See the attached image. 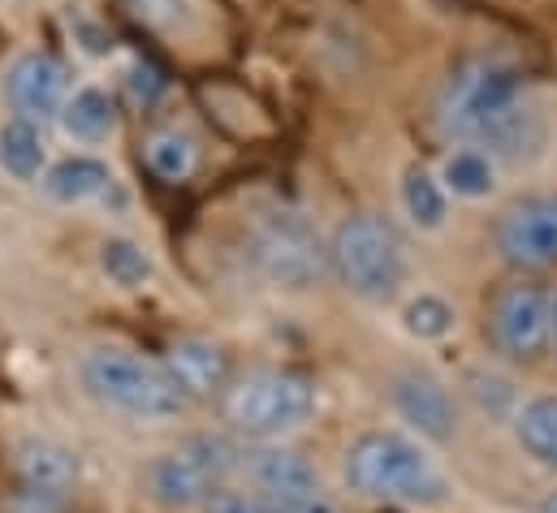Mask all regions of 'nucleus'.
Instances as JSON below:
<instances>
[{"instance_id": "nucleus-6", "label": "nucleus", "mask_w": 557, "mask_h": 513, "mask_svg": "<svg viewBox=\"0 0 557 513\" xmlns=\"http://www.w3.org/2000/svg\"><path fill=\"white\" fill-rule=\"evenodd\" d=\"M243 475V449L225 436H190L143 466V492L164 510H208Z\"/></svg>"}, {"instance_id": "nucleus-15", "label": "nucleus", "mask_w": 557, "mask_h": 513, "mask_svg": "<svg viewBox=\"0 0 557 513\" xmlns=\"http://www.w3.org/2000/svg\"><path fill=\"white\" fill-rule=\"evenodd\" d=\"M436 177L449 190V199L480 203V199L497 195V186H502V160H497V151H488L480 142H458L454 151H445Z\"/></svg>"}, {"instance_id": "nucleus-1", "label": "nucleus", "mask_w": 557, "mask_h": 513, "mask_svg": "<svg viewBox=\"0 0 557 513\" xmlns=\"http://www.w3.org/2000/svg\"><path fill=\"white\" fill-rule=\"evenodd\" d=\"M528 122H532L528 70L502 52H480L462 61L436 96V126L458 142H480L488 151H502V142L519 138Z\"/></svg>"}, {"instance_id": "nucleus-28", "label": "nucleus", "mask_w": 557, "mask_h": 513, "mask_svg": "<svg viewBox=\"0 0 557 513\" xmlns=\"http://www.w3.org/2000/svg\"><path fill=\"white\" fill-rule=\"evenodd\" d=\"M554 346H557V293H554Z\"/></svg>"}, {"instance_id": "nucleus-11", "label": "nucleus", "mask_w": 557, "mask_h": 513, "mask_svg": "<svg viewBox=\"0 0 557 513\" xmlns=\"http://www.w3.org/2000/svg\"><path fill=\"white\" fill-rule=\"evenodd\" d=\"M9 484L70 505L74 492H78V484H83V462H78V453H74L70 445L30 436V440H22V445L13 449Z\"/></svg>"}, {"instance_id": "nucleus-17", "label": "nucleus", "mask_w": 557, "mask_h": 513, "mask_svg": "<svg viewBox=\"0 0 557 513\" xmlns=\"http://www.w3.org/2000/svg\"><path fill=\"white\" fill-rule=\"evenodd\" d=\"M57 126L74 142H87V147L104 142V138L117 134V100L104 87H74L65 109H61V117H57Z\"/></svg>"}, {"instance_id": "nucleus-24", "label": "nucleus", "mask_w": 557, "mask_h": 513, "mask_svg": "<svg viewBox=\"0 0 557 513\" xmlns=\"http://www.w3.org/2000/svg\"><path fill=\"white\" fill-rule=\"evenodd\" d=\"M403 324H407V333L419 337V341H445L454 333L458 315H454V306L441 293H416L407 302V311H403Z\"/></svg>"}, {"instance_id": "nucleus-13", "label": "nucleus", "mask_w": 557, "mask_h": 513, "mask_svg": "<svg viewBox=\"0 0 557 513\" xmlns=\"http://www.w3.org/2000/svg\"><path fill=\"white\" fill-rule=\"evenodd\" d=\"M389 401L423 440L445 445L458 431V405H454L449 388L441 385L436 376H428V372H403L389 385Z\"/></svg>"}, {"instance_id": "nucleus-21", "label": "nucleus", "mask_w": 557, "mask_h": 513, "mask_svg": "<svg viewBox=\"0 0 557 513\" xmlns=\"http://www.w3.org/2000/svg\"><path fill=\"white\" fill-rule=\"evenodd\" d=\"M143 160H147V168H151L160 182L177 186V182H186V177L195 173V164H199V142H195L186 129L164 126V129H156V134H147Z\"/></svg>"}, {"instance_id": "nucleus-20", "label": "nucleus", "mask_w": 557, "mask_h": 513, "mask_svg": "<svg viewBox=\"0 0 557 513\" xmlns=\"http://www.w3.org/2000/svg\"><path fill=\"white\" fill-rule=\"evenodd\" d=\"M515 436L528 449V458H536L545 471L557 475V392L532 397L519 405L515 414Z\"/></svg>"}, {"instance_id": "nucleus-22", "label": "nucleus", "mask_w": 557, "mask_h": 513, "mask_svg": "<svg viewBox=\"0 0 557 513\" xmlns=\"http://www.w3.org/2000/svg\"><path fill=\"white\" fill-rule=\"evenodd\" d=\"M100 272L117 285V289H143L156 272V263L147 255V247L135 242V238H104L100 242Z\"/></svg>"}, {"instance_id": "nucleus-10", "label": "nucleus", "mask_w": 557, "mask_h": 513, "mask_svg": "<svg viewBox=\"0 0 557 513\" xmlns=\"http://www.w3.org/2000/svg\"><path fill=\"white\" fill-rule=\"evenodd\" d=\"M4 100H9L13 117H22L30 126L57 122L65 100H70V70H65V61L44 52V48L13 57V65L4 70Z\"/></svg>"}, {"instance_id": "nucleus-8", "label": "nucleus", "mask_w": 557, "mask_h": 513, "mask_svg": "<svg viewBox=\"0 0 557 513\" xmlns=\"http://www.w3.org/2000/svg\"><path fill=\"white\" fill-rule=\"evenodd\" d=\"M484 333L493 350L510 363H536L554 346V293L536 280H506L484 311Z\"/></svg>"}, {"instance_id": "nucleus-23", "label": "nucleus", "mask_w": 557, "mask_h": 513, "mask_svg": "<svg viewBox=\"0 0 557 513\" xmlns=\"http://www.w3.org/2000/svg\"><path fill=\"white\" fill-rule=\"evenodd\" d=\"M135 17L147 22L160 35H195L203 26V4L199 0H131Z\"/></svg>"}, {"instance_id": "nucleus-2", "label": "nucleus", "mask_w": 557, "mask_h": 513, "mask_svg": "<svg viewBox=\"0 0 557 513\" xmlns=\"http://www.w3.org/2000/svg\"><path fill=\"white\" fill-rule=\"evenodd\" d=\"M342 475L350 492L403 505V510H445L454 501V484L441 471V462L407 431H363L342 462Z\"/></svg>"}, {"instance_id": "nucleus-7", "label": "nucleus", "mask_w": 557, "mask_h": 513, "mask_svg": "<svg viewBox=\"0 0 557 513\" xmlns=\"http://www.w3.org/2000/svg\"><path fill=\"white\" fill-rule=\"evenodd\" d=\"M247 255L256 263V272L285 293H307L311 285H320L333 263H329V242L320 238V229L298 216V212H269L256 221Z\"/></svg>"}, {"instance_id": "nucleus-12", "label": "nucleus", "mask_w": 557, "mask_h": 513, "mask_svg": "<svg viewBox=\"0 0 557 513\" xmlns=\"http://www.w3.org/2000/svg\"><path fill=\"white\" fill-rule=\"evenodd\" d=\"M160 363L169 367V376L177 380V388L186 392L190 405L221 401L230 392V385L238 380L230 350L221 341H212V337H177V341H169Z\"/></svg>"}, {"instance_id": "nucleus-18", "label": "nucleus", "mask_w": 557, "mask_h": 513, "mask_svg": "<svg viewBox=\"0 0 557 513\" xmlns=\"http://www.w3.org/2000/svg\"><path fill=\"white\" fill-rule=\"evenodd\" d=\"M398 203H403L407 221L416 225L419 234H436V229H445V221H449V190L441 186L436 168H428V164H411V168L403 173Z\"/></svg>"}, {"instance_id": "nucleus-3", "label": "nucleus", "mask_w": 557, "mask_h": 513, "mask_svg": "<svg viewBox=\"0 0 557 513\" xmlns=\"http://www.w3.org/2000/svg\"><path fill=\"white\" fill-rule=\"evenodd\" d=\"M78 380L100 405H109L126 418L156 423V418H177L190 410L186 392L169 376V367L160 359L139 354V350H126V346L87 350L78 363Z\"/></svg>"}, {"instance_id": "nucleus-25", "label": "nucleus", "mask_w": 557, "mask_h": 513, "mask_svg": "<svg viewBox=\"0 0 557 513\" xmlns=\"http://www.w3.org/2000/svg\"><path fill=\"white\" fill-rule=\"evenodd\" d=\"M203 513H281V510H277V501L264 497L260 488H234V484H230Z\"/></svg>"}, {"instance_id": "nucleus-26", "label": "nucleus", "mask_w": 557, "mask_h": 513, "mask_svg": "<svg viewBox=\"0 0 557 513\" xmlns=\"http://www.w3.org/2000/svg\"><path fill=\"white\" fill-rule=\"evenodd\" d=\"M126 91H131V100H135L139 109H151V104L164 96V74H160L151 61H135V65L126 70Z\"/></svg>"}, {"instance_id": "nucleus-4", "label": "nucleus", "mask_w": 557, "mask_h": 513, "mask_svg": "<svg viewBox=\"0 0 557 513\" xmlns=\"http://www.w3.org/2000/svg\"><path fill=\"white\" fill-rule=\"evenodd\" d=\"M333 276L359 298V302H394L411 276V259L398 238V229L376 212L346 216L329 238Z\"/></svg>"}, {"instance_id": "nucleus-9", "label": "nucleus", "mask_w": 557, "mask_h": 513, "mask_svg": "<svg viewBox=\"0 0 557 513\" xmlns=\"http://www.w3.org/2000/svg\"><path fill=\"white\" fill-rule=\"evenodd\" d=\"M493 242L502 259L519 272H545L557 267V195H528L515 199L497 225Z\"/></svg>"}, {"instance_id": "nucleus-14", "label": "nucleus", "mask_w": 557, "mask_h": 513, "mask_svg": "<svg viewBox=\"0 0 557 513\" xmlns=\"http://www.w3.org/2000/svg\"><path fill=\"white\" fill-rule=\"evenodd\" d=\"M243 475L251 488L289 501V497H311V492H324V479L320 471L311 466L307 453L289 449V445H256L251 453H243Z\"/></svg>"}, {"instance_id": "nucleus-16", "label": "nucleus", "mask_w": 557, "mask_h": 513, "mask_svg": "<svg viewBox=\"0 0 557 513\" xmlns=\"http://www.w3.org/2000/svg\"><path fill=\"white\" fill-rule=\"evenodd\" d=\"M39 186H44V195L52 203L83 208V203H91V199L113 190V168L104 160H96V155H61L57 164H48Z\"/></svg>"}, {"instance_id": "nucleus-27", "label": "nucleus", "mask_w": 557, "mask_h": 513, "mask_svg": "<svg viewBox=\"0 0 557 513\" xmlns=\"http://www.w3.org/2000/svg\"><path fill=\"white\" fill-rule=\"evenodd\" d=\"M541 513H557V492L549 497V501H545V505H541Z\"/></svg>"}, {"instance_id": "nucleus-19", "label": "nucleus", "mask_w": 557, "mask_h": 513, "mask_svg": "<svg viewBox=\"0 0 557 513\" xmlns=\"http://www.w3.org/2000/svg\"><path fill=\"white\" fill-rule=\"evenodd\" d=\"M0 168H4L13 182H44V173H48V142H44V129L22 122V117L0 122Z\"/></svg>"}, {"instance_id": "nucleus-5", "label": "nucleus", "mask_w": 557, "mask_h": 513, "mask_svg": "<svg viewBox=\"0 0 557 513\" xmlns=\"http://www.w3.org/2000/svg\"><path fill=\"white\" fill-rule=\"evenodd\" d=\"M320 405V388L311 376L294 367H256L238 376L230 392L221 397L225 423L256 440V445H277L289 431H298Z\"/></svg>"}]
</instances>
